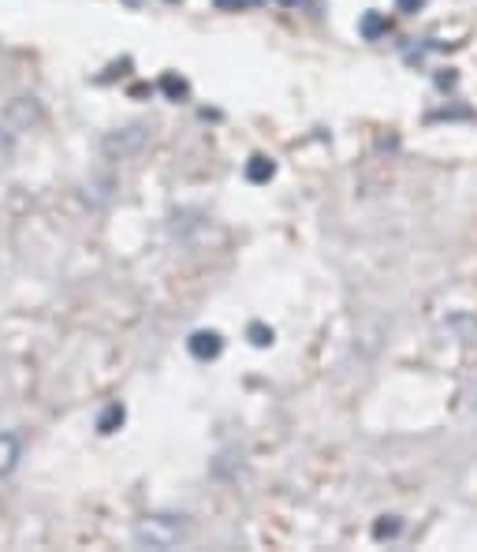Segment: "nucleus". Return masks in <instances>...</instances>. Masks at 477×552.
Here are the masks:
<instances>
[{
	"instance_id": "obj_1",
	"label": "nucleus",
	"mask_w": 477,
	"mask_h": 552,
	"mask_svg": "<svg viewBox=\"0 0 477 552\" xmlns=\"http://www.w3.org/2000/svg\"><path fill=\"white\" fill-rule=\"evenodd\" d=\"M187 537V519L183 515H145L135 527V541L145 548H171Z\"/></svg>"
},
{
	"instance_id": "obj_2",
	"label": "nucleus",
	"mask_w": 477,
	"mask_h": 552,
	"mask_svg": "<svg viewBox=\"0 0 477 552\" xmlns=\"http://www.w3.org/2000/svg\"><path fill=\"white\" fill-rule=\"evenodd\" d=\"M145 142H150V127H145V124H131V127H119V131H112V135H104L101 150H104V157L119 161V157L138 153Z\"/></svg>"
},
{
	"instance_id": "obj_3",
	"label": "nucleus",
	"mask_w": 477,
	"mask_h": 552,
	"mask_svg": "<svg viewBox=\"0 0 477 552\" xmlns=\"http://www.w3.org/2000/svg\"><path fill=\"white\" fill-rule=\"evenodd\" d=\"M187 351L198 362H213V359H220L224 340H220V332H213V328H198V332H191V340H187Z\"/></svg>"
},
{
	"instance_id": "obj_4",
	"label": "nucleus",
	"mask_w": 477,
	"mask_h": 552,
	"mask_svg": "<svg viewBox=\"0 0 477 552\" xmlns=\"http://www.w3.org/2000/svg\"><path fill=\"white\" fill-rule=\"evenodd\" d=\"M8 120L16 127H30V124L42 120V104H37L34 97H16L8 104Z\"/></svg>"
},
{
	"instance_id": "obj_5",
	"label": "nucleus",
	"mask_w": 477,
	"mask_h": 552,
	"mask_svg": "<svg viewBox=\"0 0 477 552\" xmlns=\"http://www.w3.org/2000/svg\"><path fill=\"white\" fill-rule=\"evenodd\" d=\"M19 463V437L16 433H0V478L11 474Z\"/></svg>"
},
{
	"instance_id": "obj_6",
	"label": "nucleus",
	"mask_w": 477,
	"mask_h": 552,
	"mask_svg": "<svg viewBox=\"0 0 477 552\" xmlns=\"http://www.w3.org/2000/svg\"><path fill=\"white\" fill-rule=\"evenodd\" d=\"M123 422H127L123 403H109V407H104V411L97 414V433H104V437H109V433H116Z\"/></svg>"
},
{
	"instance_id": "obj_7",
	"label": "nucleus",
	"mask_w": 477,
	"mask_h": 552,
	"mask_svg": "<svg viewBox=\"0 0 477 552\" xmlns=\"http://www.w3.org/2000/svg\"><path fill=\"white\" fill-rule=\"evenodd\" d=\"M272 176H276V164L269 161V157L254 153V157L246 161V179H250V183H269Z\"/></svg>"
},
{
	"instance_id": "obj_8",
	"label": "nucleus",
	"mask_w": 477,
	"mask_h": 552,
	"mask_svg": "<svg viewBox=\"0 0 477 552\" xmlns=\"http://www.w3.org/2000/svg\"><path fill=\"white\" fill-rule=\"evenodd\" d=\"M403 534V519L399 515H380L373 522V541H395Z\"/></svg>"
},
{
	"instance_id": "obj_9",
	"label": "nucleus",
	"mask_w": 477,
	"mask_h": 552,
	"mask_svg": "<svg viewBox=\"0 0 477 552\" xmlns=\"http://www.w3.org/2000/svg\"><path fill=\"white\" fill-rule=\"evenodd\" d=\"M380 34H388V16H380V11H366V16H362V37H366V42H377Z\"/></svg>"
},
{
	"instance_id": "obj_10",
	"label": "nucleus",
	"mask_w": 477,
	"mask_h": 552,
	"mask_svg": "<svg viewBox=\"0 0 477 552\" xmlns=\"http://www.w3.org/2000/svg\"><path fill=\"white\" fill-rule=\"evenodd\" d=\"M161 90H164V97H168V101H183V97L191 94L187 78H179V75H171V71L161 78Z\"/></svg>"
},
{
	"instance_id": "obj_11",
	"label": "nucleus",
	"mask_w": 477,
	"mask_h": 552,
	"mask_svg": "<svg viewBox=\"0 0 477 552\" xmlns=\"http://www.w3.org/2000/svg\"><path fill=\"white\" fill-rule=\"evenodd\" d=\"M246 340H250V344H254V347H269L272 340H276V332H272L269 325H261V321H250V328H246Z\"/></svg>"
},
{
	"instance_id": "obj_12",
	"label": "nucleus",
	"mask_w": 477,
	"mask_h": 552,
	"mask_svg": "<svg viewBox=\"0 0 477 552\" xmlns=\"http://www.w3.org/2000/svg\"><path fill=\"white\" fill-rule=\"evenodd\" d=\"M213 4H217L220 11H243V8H250V4H258V0H213Z\"/></svg>"
},
{
	"instance_id": "obj_13",
	"label": "nucleus",
	"mask_w": 477,
	"mask_h": 552,
	"mask_svg": "<svg viewBox=\"0 0 477 552\" xmlns=\"http://www.w3.org/2000/svg\"><path fill=\"white\" fill-rule=\"evenodd\" d=\"M395 8H399V11H406V16H414V11H421V8H425V0H395Z\"/></svg>"
},
{
	"instance_id": "obj_14",
	"label": "nucleus",
	"mask_w": 477,
	"mask_h": 552,
	"mask_svg": "<svg viewBox=\"0 0 477 552\" xmlns=\"http://www.w3.org/2000/svg\"><path fill=\"white\" fill-rule=\"evenodd\" d=\"M455 83H459L455 71H440V75H436V86H440V90H452Z\"/></svg>"
},
{
	"instance_id": "obj_15",
	"label": "nucleus",
	"mask_w": 477,
	"mask_h": 552,
	"mask_svg": "<svg viewBox=\"0 0 477 552\" xmlns=\"http://www.w3.org/2000/svg\"><path fill=\"white\" fill-rule=\"evenodd\" d=\"M153 94V86L150 83H138V86H131V97H150Z\"/></svg>"
},
{
	"instance_id": "obj_16",
	"label": "nucleus",
	"mask_w": 477,
	"mask_h": 552,
	"mask_svg": "<svg viewBox=\"0 0 477 552\" xmlns=\"http://www.w3.org/2000/svg\"><path fill=\"white\" fill-rule=\"evenodd\" d=\"M276 4H287L291 8V4H298V0H276Z\"/></svg>"
},
{
	"instance_id": "obj_17",
	"label": "nucleus",
	"mask_w": 477,
	"mask_h": 552,
	"mask_svg": "<svg viewBox=\"0 0 477 552\" xmlns=\"http://www.w3.org/2000/svg\"><path fill=\"white\" fill-rule=\"evenodd\" d=\"M123 4H142V0H123Z\"/></svg>"
}]
</instances>
